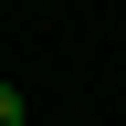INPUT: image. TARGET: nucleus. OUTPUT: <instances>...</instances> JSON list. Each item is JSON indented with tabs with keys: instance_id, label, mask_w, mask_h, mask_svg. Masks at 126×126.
<instances>
[{
	"instance_id": "nucleus-1",
	"label": "nucleus",
	"mask_w": 126,
	"mask_h": 126,
	"mask_svg": "<svg viewBox=\"0 0 126 126\" xmlns=\"http://www.w3.org/2000/svg\"><path fill=\"white\" fill-rule=\"evenodd\" d=\"M0 126H21V94H11V84H0Z\"/></svg>"
}]
</instances>
